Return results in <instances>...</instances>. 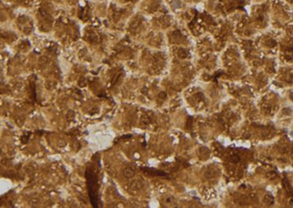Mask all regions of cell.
I'll return each instance as SVG.
<instances>
[{
	"label": "cell",
	"mask_w": 293,
	"mask_h": 208,
	"mask_svg": "<svg viewBox=\"0 0 293 208\" xmlns=\"http://www.w3.org/2000/svg\"><path fill=\"white\" fill-rule=\"evenodd\" d=\"M122 174H123L124 177L129 179V178H132V177L135 175V171L130 167H125V168H123V170H122Z\"/></svg>",
	"instance_id": "1"
}]
</instances>
